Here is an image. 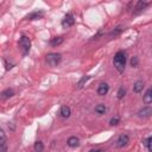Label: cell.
<instances>
[{"mask_svg":"<svg viewBox=\"0 0 152 152\" xmlns=\"http://www.w3.org/2000/svg\"><path fill=\"white\" fill-rule=\"evenodd\" d=\"M33 147H34V151H36V152H43V150H44V144H43L42 141H36Z\"/></svg>","mask_w":152,"mask_h":152,"instance_id":"cell-17","label":"cell"},{"mask_svg":"<svg viewBox=\"0 0 152 152\" xmlns=\"http://www.w3.org/2000/svg\"><path fill=\"white\" fill-rule=\"evenodd\" d=\"M62 43H63V38L62 37H55V38H52L50 40V45L51 46H57V45H59Z\"/></svg>","mask_w":152,"mask_h":152,"instance_id":"cell-16","label":"cell"},{"mask_svg":"<svg viewBox=\"0 0 152 152\" xmlns=\"http://www.w3.org/2000/svg\"><path fill=\"white\" fill-rule=\"evenodd\" d=\"M120 122V118L118 116V115H115V116H113L112 119H110V121H109V124L112 125V126H114V125H118Z\"/></svg>","mask_w":152,"mask_h":152,"instance_id":"cell-21","label":"cell"},{"mask_svg":"<svg viewBox=\"0 0 152 152\" xmlns=\"http://www.w3.org/2000/svg\"><path fill=\"white\" fill-rule=\"evenodd\" d=\"M151 141H152V138L151 137H147L146 138V140H145V145H146V147H147V150L150 151V152H152V146H151Z\"/></svg>","mask_w":152,"mask_h":152,"instance_id":"cell-20","label":"cell"},{"mask_svg":"<svg viewBox=\"0 0 152 152\" xmlns=\"http://www.w3.org/2000/svg\"><path fill=\"white\" fill-rule=\"evenodd\" d=\"M138 63H139L138 57H132V59H131V65L134 66V68H137V66H138Z\"/></svg>","mask_w":152,"mask_h":152,"instance_id":"cell-24","label":"cell"},{"mask_svg":"<svg viewBox=\"0 0 152 152\" xmlns=\"http://www.w3.org/2000/svg\"><path fill=\"white\" fill-rule=\"evenodd\" d=\"M89 80H90V76H82V78H81V80L77 82V84H76V86H77V88H78V89H81V88H82V87H83V86H84Z\"/></svg>","mask_w":152,"mask_h":152,"instance_id":"cell-15","label":"cell"},{"mask_svg":"<svg viewBox=\"0 0 152 152\" xmlns=\"http://www.w3.org/2000/svg\"><path fill=\"white\" fill-rule=\"evenodd\" d=\"M126 95V89L124 88V87H120L119 88V90H118V94H116V96H118V99L119 100H121V99H124V96Z\"/></svg>","mask_w":152,"mask_h":152,"instance_id":"cell-19","label":"cell"},{"mask_svg":"<svg viewBox=\"0 0 152 152\" xmlns=\"http://www.w3.org/2000/svg\"><path fill=\"white\" fill-rule=\"evenodd\" d=\"M0 152H7V144L5 141L0 142Z\"/></svg>","mask_w":152,"mask_h":152,"instance_id":"cell-23","label":"cell"},{"mask_svg":"<svg viewBox=\"0 0 152 152\" xmlns=\"http://www.w3.org/2000/svg\"><path fill=\"white\" fill-rule=\"evenodd\" d=\"M44 15V12L43 11H34V12H31L30 14L26 15V19L27 20H37V19H40L43 18Z\"/></svg>","mask_w":152,"mask_h":152,"instance_id":"cell-6","label":"cell"},{"mask_svg":"<svg viewBox=\"0 0 152 152\" xmlns=\"http://www.w3.org/2000/svg\"><path fill=\"white\" fill-rule=\"evenodd\" d=\"M66 144H68V146H70V147H77V146L80 145V139H78L77 137L72 135V137H70V138L68 139Z\"/></svg>","mask_w":152,"mask_h":152,"instance_id":"cell-11","label":"cell"},{"mask_svg":"<svg viewBox=\"0 0 152 152\" xmlns=\"http://www.w3.org/2000/svg\"><path fill=\"white\" fill-rule=\"evenodd\" d=\"M59 114H61V116L64 118V119L69 118L70 114H71L70 107H69V106H62V108H61V110H59Z\"/></svg>","mask_w":152,"mask_h":152,"instance_id":"cell-10","label":"cell"},{"mask_svg":"<svg viewBox=\"0 0 152 152\" xmlns=\"http://www.w3.org/2000/svg\"><path fill=\"white\" fill-rule=\"evenodd\" d=\"M5 139H6L5 132H4L2 129H0V142H1V141H5Z\"/></svg>","mask_w":152,"mask_h":152,"instance_id":"cell-25","label":"cell"},{"mask_svg":"<svg viewBox=\"0 0 152 152\" xmlns=\"http://www.w3.org/2000/svg\"><path fill=\"white\" fill-rule=\"evenodd\" d=\"M89 152H104V151L101 150V148H93V150H90Z\"/></svg>","mask_w":152,"mask_h":152,"instance_id":"cell-26","label":"cell"},{"mask_svg":"<svg viewBox=\"0 0 152 152\" xmlns=\"http://www.w3.org/2000/svg\"><path fill=\"white\" fill-rule=\"evenodd\" d=\"M128 142H129V137H128V134L122 133V134H120V135L118 137V139H116V141H115V146L119 147V148H121V147L126 146Z\"/></svg>","mask_w":152,"mask_h":152,"instance_id":"cell-4","label":"cell"},{"mask_svg":"<svg viewBox=\"0 0 152 152\" xmlns=\"http://www.w3.org/2000/svg\"><path fill=\"white\" fill-rule=\"evenodd\" d=\"M148 5V2H144V1H138L137 5H135V10L137 11H142L146 6Z\"/></svg>","mask_w":152,"mask_h":152,"instance_id":"cell-18","label":"cell"},{"mask_svg":"<svg viewBox=\"0 0 152 152\" xmlns=\"http://www.w3.org/2000/svg\"><path fill=\"white\" fill-rule=\"evenodd\" d=\"M14 95V91H13V89H5L4 91H1L0 93V100H7V99H10V97H12Z\"/></svg>","mask_w":152,"mask_h":152,"instance_id":"cell-9","label":"cell"},{"mask_svg":"<svg viewBox=\"0 0 152 152\" xmlns=\"http://www.w3.org/2000/svg\"><path fill=\"white\" fill-rule=\"evenodd\" d=\"M113 64H114V68L120 74L124 72L125 65H126V53H125V51H118L115 53L114 59H113Z\"/></svg>","mask_w":152,"mask_h":152,"instance_id":"cell-1","label":"cell"},{"mask_svg":"<svg viewBox=\"0 0 152 152\" xmlns=\"http://www.w3.org/2000/svg\"><path fill=\"white\" fill-rule=\"evenodd\" d=\"M144 102H145L146 104H150V103L152 102V89H151V88H148V89L146 90V93H145V95H144Z\"/></svg>","mask_w":152,"mask_h":152,"instance_id":"cell-12","label":"cell"},{"mask_svg":"<svg viewBox=\"0 0 152 152\" xmlns=\"http://www.w3.org/2000/svg\"><path fill=\"white\" fill-rule=\"evenodd\" d=\"M122 30H124V28L119 26V27H116L115 30H113V31H112V32H110L109 34H110V36H118V34H119V33H120V32H121Z\"/></svg>","mask_w":152,"mask_h":152,"instance_id":"cell-22","label":"cell"},{"mask_svg":"<svg viewBox=\"0 0 152 152\" xmlns=\"http://www.w3.org/2000/svg\"><path fill=\"white\" fill-rule=\"evenodd\" d=\"M74 24H75V18H74V15H72L71 13L65 14L64 18H63V20H62V26H63L64 28H68V27L72 26Z\"/></svg>","mask_w":152,"mask_h":152,"instance_id":"cell-5","label":"cell"},{"mask_svg":"<svg viewBox=\"0 0 152 152\" xmlns=\"http://www.w3.org/2000/svg\"><path fill=\"white\" fill-rule=\"evenodd\" d=\"M151 114H152V109H151V107H144V108H141L139 112H138V116L139 118H148V116H151Z\"/></svg>","mask_w":152,"mask_h":152,"instance_id":"cell-7","label":"cell"},{"mask_svg":"<svg viewBox=\"0 0 152 152\" xmlns=\"http://www.w3.org/2000/svg\"><path fill=\"white\" fill-rule=\"evenodd\" d=\"M19 46H20V50L23 52V55H27L28 51H30V48H31V40L28 37L26 36H21L20 39H19Z\"/></svg>","mask_w":152,"mask_h":152,"instance_id":"cell-3","label":"cell"},{"mask_svg":"<svg viewBox=\"0 0 152 152\" xmlns=\"http://www.w3.org/2000/svg\"><path fill=\"white\" fill-rule=\"evenodd\" d=\"M45 61H46L48 65H50V66H57L61 63V61H62V55L61 53H57V52L48 53Z\"/></svg>","mask_w":152,"mask_h":152,"instance_id":"cell-2","label":"cell"},{"mask_svg":"<svg viewBox=\"0 0 152 152\" xmlns=\"http://www.w3.org/2000/svg\"><path fill=\"white\" fill-rule=\"evenodd\" d=\"M106 112H107V107H106L103 103H100V104H97V106L95 107V113L99 114V115H102V114H104Z\"/></svg>","mask_w":152,"mask_h":152,"instance_id":"cell-13","label":"cell"},{"mask_svg":"<svg viewBox=\"0 0 152 152\" xmlns=\"http://www.w3.org/2000/svg\"><path fill=\"white\" fill-rule=\"evenodd\" d=\"M108 90H109V87H108V84H107V83H104V82L100 83V84H99V87H97V94H99L100 96L106 95V94L108 93Z\"/></svg>","mask_w":152,"mask_h":152,"instance_id":"cell-8","label":"cell"},{"mask_svg":"<svg viewBox=\"0 0 152 152\" xmlns=\"http://www.w3.org/2000/svg\"><path fill=\"white\" fill-rule=\"evenodd\" d=\"M142 88H144V82L142 81H137L134 83V86H133V91L138 94V93H140L142 90Z\"/></svg>","mask_w":152,"mask_h":152,"instance_id":"cell-14","label":"cell"}]
</instances>
